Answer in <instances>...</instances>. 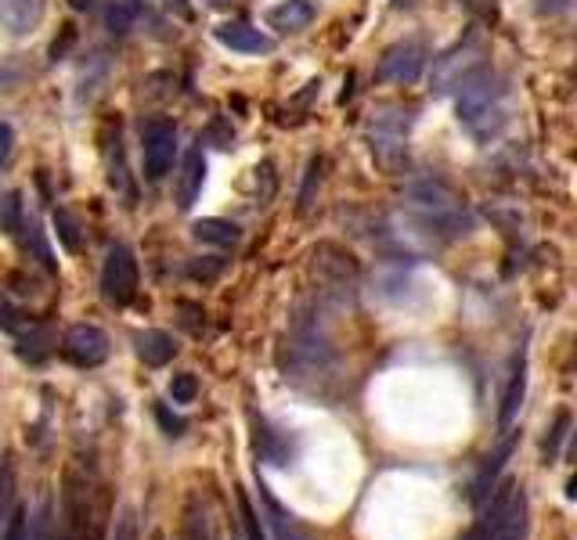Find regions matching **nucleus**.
Returning a JSON list of instances; mask_svg holds the SVG:
<instances>
[{
	"label": "nucleus",
	"instance_id": "obj_14",
	"mask_svg": "<svg viewBox=\"0 0 577 540\" xmlns=\"http://www.w3.org/2000/svg\"><path fill=\"white\" fill-rule=\"evenodd\" d=\"M490 540H527V493L509 490V498L502 505V516L495 522V537Z\"/></svg>",
	"mask_w": 577,
	"mask_h": 540
},
{
	"label": "nucleus",
	"instance_id": "obj_5",
	"mask_svg": "<svg viewBox=\"0 0 577 540\" xmlns=\"http://www.w3.org/2000/svg\"><path fill=\"white\" fill-rule=\"evenodd\" d=\"M285 354H288L285 378H303V375L325 371L328 343H325V335H322V328H317L314 317H307V314L296 317V325H293V332H288V339H285Z\"/></svg>",
	"mask_w": 577,
	"mask_h": 540
},
{
	"label": "nucleus",
	"instance_id": "obj_24",
	"mask_svg": "<svg viewBox=\"0 0 577 540\" xmlns=\"http://www.w3.org/2000/svg\"><path fill=\"white\" fill-rule=\"evenodd\" d=\"M22 224H26V210H22V195L19 192H8L0 198V231L8 238H19L22 235Z\"/></svg>",
	"mask_w": 577,
	"mask_h": 540
},
{
	"label": "nucleus",
	"instance_id": "obj_8",
	"mask_svg": "<svg viewBox=\"0 0 577 540\" xmlns=\"http://www.w3.org/2000/svg\"><path fill=\"white\" fill-rule=\"evenodd\" d=\"M423 69H426V43L423 40H397L394 48L383 51L379 65H375V80L408 86L423 77Z\"/></svg>",
	"mask_w": 577,
	"mask_h": 540
},
{
	"label": "nucleus",
	"instance_id": "obj_29",
	"mask_svg": "<svg viewBox=\"0 0 577 540\" xmlns=\"http://www.w3.org/2000/svg\"><path fill=\"white\" fill-rule=\"evenodd\" d=\"M130 26H134V8L123 4V0H112L105 8V29L115 37H123V33H130Z\"/></svg>",
	"mask_w": 577,
	"mask_h": 540
},
{
	"label": "nucleus",
	"instance_id": "obj_3",
	"mask_svg": "<svg viewBox=\"0 0 577 540\" xmlns=\"http://www.w3.org/2000/svg\"><path fill=\"white\" fill-rule=\"evenodd\" d=\"M412 123H415L412 109H401V105H379L372 112L368 149L383 170L397 173L404 163H408V126Z\"/></svg>",
	"mask_w": 577,
	"mask_h": 540
},
{
	"label": "nucleus",
	"instance_id": "obj_17",
	"mask_svg": "<svg viewBox=\"0 0 577 540\" xmlns=\"http://www.w3.org/2000/svg\"><path fill=\"white\" fill-rule=\"evenodd\" d=\"M134 346H138V357L149 364V368H166L178 354V343H173L170 332H159V328H144L134 335Z\"/></svg>",
	"mask_w": 577,
	"mask_h": 540
},
{
	"label": "nucleus",
	"instance_id": "obj_39",
	"mask_svg": "<svg viewBox=\"0 0 577 540\" xmlns=\"http://www.w3.org/2000/svg\"><path fill=\"white\" fill-rule=\"evenodd\" d=\"M239 4H242V0H206V8H213V11H231Z\"/></svg>",
	"mask_w": 577,
	"mask_h": 540
},
{
	"label": "nucleus",
	"instance_id": "obj_21",
	"mask_svg": "<svg viewBox=\"0 0 577 540\" xmlns=\"http://www.w3.org/2000/svg\"><path fill=\"white\" fill-rule=\"evenodd\" d=\"M509 490L513 487H495L487 493V512L480 516V522H476V527L462 540H490V537H495V522L502 516V505H505V498H509Z\"/></svg>",
	"mask_w": 577,
	"mask_h": 540
},
{
	"label": "nucleus",
	"instance_id": "obj_16",
	"mask_svg": "<svg viewBox=\"0 0 577 540\" xmlns=\"http://www.w3.org/2000/svg\"><path fill=\"white\" fill-rule=\"evenodd\" d=\"M317 8L311 0H282L267 11V26L279 29V33H303L311 22H314Z\"/></svg>",
	"mask_w": 577,
	"mask_h": 540
},
{
	"label": "nucleus",
	"instance_id": "obj_4",
	"mask_svg": "<svg viewBox=\"0 0 577 540\" xmlns=\"http://www.w3.org/2000/svg\"><path fill=\"white\" fill-rule=\"evenodd\" d=\"M484 58H487V43L473 29V33H466L458 43H452L444 54L433 58V77H429L433 94H452L473 69L484 65Z\"/></svg>",
	"mask_w": 577,
	"mask_h": 540
},
{
	"label": "nucleus",
	"instance_id": "obj_35",
	"mask_svg": "<svg viewBox=\"0 0 577 540\" xmlns=\"http://www.w3.org/2000/svg\"><path fill=\"white\" fill-rule=\"evenodd\" d=\"M11 144H14V130L0 120V166L8 163V155H11Z\"/></svg>",
	"mask_w": 577,
	"mask_h": 540
},
{
	"label": "nucleus",
	"instance_id": "obj_38",
	"mask_svg": "<svg viewBox=\"0 0 577 540\" xmlns=\"http://www.w3.org/2000/svg\"><path fill=\"white\" fill-rule=\"evenodd\" d=\"M159 421H163L170 436H181V429H184V421H181V418H170V415L163 411V407H159Z\"/></svg>",
	"mask_w": 577,
	"mask_h": 540
},
{
	"label": "nucleus",
	"instance_id": "obj_2",
	"mask_svg": "<svg viewBox=\"0 0 577 540\" xmlns=\"http://www.w3.org/2000/svg\"><path fill=\"white\" fill-rule=\"evenodd\" d=\"M408 206L423 216L426 227L447 231V235H466L473 227V216L466 210V198L441 177H423L408 184Z\"/></svg>",
	"mask_w": 577,
	"mask_h": 540
},
{
	"label": "nucleus",
	"instance_id": "obj_22",
	"mask_svg": "<svg viewBox=\"0 0 577 540\" xmlns=\"http://www.w3.org/2000/svg\"><path fill=\"white\" fill-rule=\"evenodd\" d=\"M256 450L260 458L271 465H285L288 461V444L279 436V429H271L264 418H256Z\"/></svg>",
	"mask_w": 577,
	"mask_h": 540
},
{
	"label": "nucleus",
	"instance_id": "obj_28",
	"mask_svg": "<svg viewBox=\"0 0 577 540\" xmlns=\"http://www.w3.org/2000/svg\"><path fill=\"white\" fill-rule=\"evenodd\" d=\"M0 328L11 332V335H26V332L37 328V320L26 317V314L19 310V306H11L4 296H0Z\"/></svg>",
	"mask_w": 577,
	"mask_h": 540
},
{
	"label": "nucleus",
	"instance_id": "obj_18",
	"mask_svg": "<svg viewBox=\"0 0 577 540\" xmlns=\"http://www.w3.org/2000/svg\"><path fill=\"white\" fill-rule=\"evenodd\" d=\"M184 540H216L213 508L202 493H192L184 505Z\"/></svg>",
	"mask_w": 577,
	"mask_h": 540
},
{
	"label": "nucleus",
	"instance_id": "obj_32",
	"mask_svg": "<svg viewBox=\"0 0 577 540\" xmlns=\"http://www.w3.org/2000/svg\"><path fill=\"white\" fill-rule=\"evenodd\" d=\"M14 501V469H11V461H4V469H0V527H4V519L11 512V505Z\"/></svg>",
	"mask_w": 577,
	"mask_h": 540
},
{
	"label": "nucleus",
	"instance_id": "obj_19",
	"mask_svg": "<svg viewBox=\"0 0 577 540\" xmlns=\"http://www.w3.org/2000/svg\"><path fill=\"white\" fill-rule=\"evenodd\" d=\"M256 493H260V508H264V516H267V527H271V533H274V540H307L300 530H296V522L288 519V512L271 498V490L260 483L256 479Z\"/></svg>",
	"mask_w": 577,
	"mask_h": 540
},
{
	"label": "nucleus",
	"instance_id": "obj_42",
	"mask_svg": "<svg viewBox=\"0 0 577 540\" xmlns=\"http://www.w3.org/2000/svg\"><path fill=\"white\" fill-rule=\"evenodd\" d=\"M155 540H163V537H155Z\"/></svg>",
	"mask_w": 577,
	"mask_h": 540
},
{
	"label": "nucleus",
	"instance_id": "obj_40",
	"mask_svg": "<svg viewBox=\"0 0 577 540\" xmlns=\"http://www.w3.org/2000/svg\"><path fill=\"white\" fill-rule=\"evenodd\" d=\"M490 4H495V0H466V8H469V11H487Z\"/></svg>",
	"mask_w": 577,
	"mask_h": 540
},
{
	"label": "nucleus",
	"instance_id": "obj_6",
	"mask_svg": "<svg viewBox=\"0 0 577 540\" xmlns=\"http://www.w3.org/2000/svg\"><path fill=\"white\" fill-rule=\"evenodd\" d=\"M138 282H141V271H138L134 249H126V245H112V249L105 253V264H101V296H105V303L126 306L138 296Z\"/></svg>",
	"mask_w": 577,
	"mask_h": 540
},
{
	"label": "nucleus",
	"instance_id": "obj_12",
	"mask_svg": "<svg viewBox=\"0 0 577 540\" xmlns=\"http://www.w3.org/2000/svg\"><path fill=\"white\" fill-rule=\"evenodd\" d=\"M213 37L221 48L239 51V54H271L274 51V40L267 33H260V29L250 22H224L213 29Z\"/></svg>",
	"mask_w": 577,
	"mask_h": 540
},
{
	"label": "nucleus",
	"instance_id": "obj_41",
	"mask_svg": "<svg viewBox=\"0 0 577 540\" xmlns=\"http://www.w3.org/2000/svg\"><path fill=\"white\" fill-rule=\"evenodd\" d=\"M72 11H91L94 8V0H69Z\"/></svg>",
	"mask_w": 577,
	"mask_h": 540
},
{
	"label": "nucleus",
	"instance_id": "obj_11",
	"mask_svg": "<svg viewBox=\"0 0 577 540\" xmlns=\"http://www.w3.org/2000/svg\"><path fill=\"white\" fill-rule=\"evenodd\" d=\"M202 184H206V155H202V149H192V152H184L181 173H178V181H173V202H178V210L195 206L202 195Z\"/></svg>",
	"mask_w": 577,
	"mask_h": 540
},
{
	"label": "nucleus",
	"instance_id": "obj_1",
	"mask_svg": "<svg viewBox=\"0 0 577 540\" xmlns=\"http://www.w3.org/2000/svg\"><path fill=\"white\" fill-rule=\"evenodd\" d=\"M505 98L509 86L490 65L473 69L466 80L455 86V112L458 123L469 130L473 137H490L505 123Z\"/></svg>",
	"mask_w": 577,
	"mask_h": 540
},
{
	"label": "nucleus",
	"instance_id": "obj_31",
	"mask_svg": "<svg viewBox=\"0 0 577 540\" xmlns=\"http://www.w3.org/2000/svg\"><path fill=\"white\" fill-rule=\"evenodd\" d=\"M29 533V512L26 508H11L4 527H0V540H26Z\"/></svg>",
	"mask_w": 577,
	"mask_h": 540
},
{
	"label": "nucleus",
	"instance_id": "obj_26",
	"mask_svg": "<svg viewBox=\"0 0 577 540\" xmlns=\"http://www.w3.org/2000/svg\"><path fill=\"white\" fill-rule=\"evenodd\" d=\"M322 173H325V159L322 155H314L311 163H307V173H303V187H300V213H307L314 206V192L322 187Z\"/></svg>",
	"mask_w": 577,
	"mask_h": 540
},
{
	"label": "nucleus",
	"instance_id": "obj_33",
	"mask_svg": "<svg viewBox=\"0 0 577 540\" xmlns=\"http://www.w3.org/2000/svg\"><path fill=\"white\" fill-rule=\"evenodd\" d=\"M221 271H224V259H216V256H202V259H192V264H188V274H192L195 282H213Z\"/></svg>",
	"mask_w": 577,
	"mask_h": 540
},
{
	"label": "nucleus",
	"instance_id": "obj_15",
	"mask_svg": "<svg viewBox=\"0 0 577 540\" xmlns=\"http://www.w3.org/2000/svg\"><path fill=\"white\" fill-rule=\"evenodd\" d=\"M524 393H527V364H524V357H516L509 383H505V393H502V407H498L502 432H513V421L519 415V407H524Z\"/></svg>",
	"mask_w": 577,
	"mask_h": 540
},
{
	"label": "nucleus",
	"instance_id": "obj_27",
	"mask_svg": "<svg viewBox=\"0 0 577 540\" xmlns=\"http://www.w3.org/2000/svg\"><path fill=\"white\" fill-rule=\"evenodd\" d=\"M26 540H54V505L51 501H40L37 512H29Z\"/></svg>",
	"mask_w": 577,
	"mask_h": 540
},
{
	"label": "nucleus",
	"instance_id": "obj_43",
	"mask_svg": "<svg viewBox=\"0 0 577 540\" xmlns=\"http://www.w3.org/2000/svg\"><path fill=\"white\" fill-rule=\"evenodd\" d=\"M239 540H242V537H239Z\"/></svg>",
	"mask_w": 577,
	"mask_h": 540
},
{
	"label": "nucleus",
	"instance_id": "obj_7",
	"mask_svg": "<svg viewBox=\"0 0 577 540\" xmlns=\"http://www.w3.org/2000/svg\"><path fill=\"white\" fill-rule=\"evenodd\" d=\"M173 155H178V126L170 120H152L141 130V159H144V177L163 181L173 170Z\"/></svg>",
	"mask_w": 577,
	"mask_h": 540
},
{
	"label": "nucleus",
	"instance_id": "obj_34",
	"mask_svg": "<svg viewBox=\"0 0 577 540\" xmlns=\"http://www.w3.org/2000/svg\"><path fill=\"white\" fill-rule=\"evenodd\" d=\"M112 540H138V519L126 512L120 522H115V537Z\"/></svg>",
	"mask_w": 577,
	"mask_h": 540
},
{
	"label": "nucleus",
	"instance_id": "obj_30",
	"mask_svg": "<svg viewBox=\"0 0 577 540\" xmlns=\"http://www.w3.org/2000/svg\"><path fill=\"white\" fill-rule=\"evenodd\" d=\"M199 397V378L192 371H181L170 378V400L173 404H192Z\"/></svg>",
	"mask_w": 577,
	"mask_h": 540
},
{
	"label": "nucleus",
	"instance_id": "obj_37",
	"mask_svg": "<svg viewBox=\"0 0 577 540\" xmlns=\"http://www.w3.org/2000/svg\"><path fill=\"white\" fill-rule=\"evenodd\" d=\"M163 8L166 11H173V14H178V19H192V0H163Z\"/></svg>",
	"mask_w": 577,
	"mask_h": 540
},
{
	"label": "nucleus",
	"instance_id": "obj_36",
	"mask_svg": "<svg viewBox=\"0 0 577 540\" xmlns=\"http://www.w3.org/2000/svg\"><path fill=\"white\" fill-rule=\"evenodd\" d=\"M534 8L541 14H563V11H570V0H534Z\"/></svg>",
	"mask_w": 577,
	"mask_h": 540
},
{
	"label": "nucleus",
	"instance_id": "obj_9",
	"mask_svg": "<svg viewBox=\"0 0 577 540\" xmlns=\"http://www.w3.org/2000/svg\"><path fill=\"white\" fill-rule=\"evenodd\" d=\"M109 335L98 325H72L62 339V354L77 368H98V364L109 360Z\"/></svg>",
	"mask_w": 577,
	"mask_h": 540
},
{
	"label": "nucleus",
	"instance_id": "obj_23",
	"mask_svg": "<svg viewBox=\"0 0 577 540\" xmlns=\"http://www.w3.org/2000/svg\"><path fill=\"white\" fill-rule=\"evenodd\" d=\"M54 235H58V245H62L65 253L83 249V227L69 210H54Z\"/></svg>",
	"mask_w": 577,
	"mask_h": 540
},
{
	"label": "nucleus",
	"instance_id": "obj_10",
	"mask_svg": "<svg viewBox=\"0 0 577 540\" xmlns=\"http://www.w3.org/2000/svg\"><path fill=\"white\" fill-rule=\"evenodd\" d=\"M314 267H317V274H322V282L332 285V292H340V296H346V292L357 285V264H354V256L336 249V245H317Z\"/></svg>",
	"mask_w": 577,
	"mask_h": 540
},
{
	"label": "nucleus",
	"instance_id": "obj_20",
	"mask_svg": "<svg viewBox=\"0 0 577 540\" xmlns=\"http://www.w3.org/2000/svg\"><path fill=\"white\" fill-rule=\"evenodd\" d=\"M192 235H195V242H202V245L231 249V245H239L242 231H239V224L221 221V216H206V221H195V224H192Z\"/></svg>",
	"mask_w": 577,
	"mask_h": 540
},
{
	"label": "nucleus",
	"instance_id": "obj_13",
	"mask_svg": "<svg viewBox=\"0 0 577 540\" xmlns=\"http://www.w3.org/2000/svg\"><path fill=\"white\" fill-rule=\"evenodd\" d=\"M43 8H48V0H0V26L11 37H26L40 26Z\"/></svg>",
	"mask_w": 577,
	"mask_h": 540
},
{
	"label": "nucleus",
	"instance_id": "obj_25",
	"mask_svg": "<svg viewBox=\"0 0 577 540\" xmlns=\"http://www.w3.org/2000/svg\"><path fill=\"white\" fill-rule=\"evenodd\" d=\"M112 144H115V149H112V155H109V184H112L115 192H120L126 202H134V184H130V177H126V163H123L120 137H115Z\"/></svg>",
	"mask_w": 577,
	"mask_h": 540
}]
</instances>
